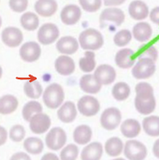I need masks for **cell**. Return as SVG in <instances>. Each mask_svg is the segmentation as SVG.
<instances>
[{"label": "cell", "mask_w": 159, "mask_h": 160, "mask_svg": "<svg viewBox=\"0 0 159 160\" xmlns=\"http://www.w3.org/2000/svg\"><path fill=\"white\" fill-rule=\"evenodd\" d=\"M10 8L15 12H22L28 7V0H9Z\"/></svg>", "instance_id": "41"}, {"label": "cell", "mask_w": 159, "mask_h": 160, "mask_svg": "<svg viewBox=\"0 0 159 160\" xmlns=\"http://www.w3.org/2000/svg\"><path fill=\"white\" fill-rule=\"evenodd\" d=\"M82 16V12L79 7L74 4L65 6L61 12V21L65 25H73L79 21Z\"/></svg>", "instance_id": "14"}, {"label": "cell", "mask_w": 159, "mask_h": 160, "mask_svg": "<svg viewBox=\"0 0 159 160\" xmlns=\"http://www.w3.org/2000/svg\"><path fill=\"white\" fill-rule=\"evenodd\" d=\"M148 150L142 142L136 140H130L124 145V155L129 160H145Z\"/></svg>", "instance_id": "4"}, {"label": "cell", "mask_w": 159, "mask_h": 160, "mask_svg": "<svg viewBox=\"0 0 159 160\" xmlns=\"http://www.w3.org/2000/svg\"><path fill=\"white\" fill-rule=\"evenodd\" d=\"M10 160H31V158L26 153L17 152L11 157Z\"/></svg>", "instance_id": "43"}, {"label": "cell", "mask_w": 159, "mask_h": 160, "mask_svg": "<svg viewBox=\"0 0 159 160\" xmlns=\"http://www.w3.org/2000/svg\"><path fill=\"white\" fill-rule=\"evenodd\" d=\"M55 69L61 75H70L75 70V63L71 57L66 55L60 56L55 61Z\"/></svg>", "instance_id": "17"}, {"label": "cell", "mask_w": 159, "mask_h": 160, "mask_svg": "<svg viewBox=\"0 0 159 160\" xmlns=\"http://www.w3.org/2000/svg\"><path fill=\"white\" fill-rule=\"evenodd\" d=\"M128 12L132 19L143 21L149 16V8L145 2L141 0H134L129 5Z\"/></svg>", "instance_id": "15"}, {"label": "cell", "mask_w": 159, "mask_h": 160, "mask_svg": "<svg viewBox=\"0 0 159 160\" xmlns=\"http://www.w3.org/2000/svg\"><path fill=\"white\" fill-rule=\"evenodd\" d=\"M113 160H125V159L122 158H114V159H113Z\"/></svg>", "instance_id": "49"}, {"label": "cell", "mask_w": 159, "mask_h": 160, "mask_svg": "<svg viewBox=\"0 0 159 160\" xmlns=\"http://www.w3.org/2000/svg\"><path fill=\"white\" fill-rule=\"evenodd\" d=\"M103 154V145L100 142H92L82 149L81 160H100Z\"/></svg>", "instance_id": "23"}, {"label": "cell", "mask_w": 159, "mask_h": 160, "mask_svg": "<svg viewBox=\"0 0 159 160\" xmlns=\"http://www.w3.org/2000/svg\"><path fill=\"white\" fill-rule=\"evenodd\" d=\"M78 42L83 50L96 51L101 48L104 45V38L100 31L89 28L80 34Z\"/></svg>", "instance_id": "2"}, {"label": "cell", "mask_w": 159, "mask_h": 160, "mask_svg": "<svg viewBox=\"0 0 159 160\" xmlns=\"http://www.w3.org/2000/svg\"><path fill=\"white\" fill-rule=\"evenodd\" d=\"M38 42L42 45H50L56 42L60 35V30L57 25L52 23H46L39 28L38 31Z\"/></svg>", "instance_id": "9"}, {"label": "cell", "mask_w": 159, "mask_h": 160, "mask_svg": "<svg viewBox=\"0 0 159 160\" xmlns=\"http://www.w3.org/2000/svg\"><path fill=\"white\" fill-rule=\"evenodd\" d=\"M134 58H138L139 59H150L152 61H157L158 58V52L157 48L154 46H147V47H141V48L139 50L138 54H135Z\"/></svg>", "instance_id": "36"}, {"label": "cell", "mask_w": 159, "mask_h": 160, "mask_svg": "<svg viewBox=\"0 0 159 160\" xmlns=\"http://www.w3.org/2000/svg\"><path fill=\"white\" fill-rule=\"evenodd\" d=\"M132 34L130 30H122L118 31L113 37V42L117 47H125L132 41Z\"/></svg>", "instance_id": "37"}, {"label": "cell", "mask_w": 159, "mask_h": 160, "mask_svg": "<svg viewBox=\"0 0 159 160\" xmlns=\"http://www.w3.org/2000/svg\"><path fill=\"white\" fill-rule=\"evenodd\" d=\"M78 147L74 144L66 145L61 152V160H76L78 156Z\"/></svg>", "instance_id": "38"}, {"label": "cell", "mask_w": 159, "mask_h": 160, "mask_svg": "<svg viewBox=\"0 0 159 160\" xmlns=\"http://www.w3.org/2000/svg\"><path fill=\"white\" fill-rule=\"evenodd\" d=\"M24 148L31 154H39L43 150V142L38 137H28L24 141Z\"/></svg>", "instance_id": "35"}, {"label": "cell", "mask_w": 159, "mask_h": 160, "mask_svg": "<svg viewBox=\"0 0 159 160\" xmlns=\"http://www.w3.org/2000/svg\"><path fill=\"white\" fill-rule=\"evenodd\" d=\"M149 18L153 23L159 25V7H156L152 9L149 13Z\"/></svg>", "instance_id": "42"}, {"label": "cell", "mask_w": 159, "mask_h": 160, "mask_svg": "<svg viewBox=\"0 0 159 160\" xmlns=\"http://www.w3.org/2000/svg\"><path fill=\"white\" fill-rule=\"evenodd\" d=\"M122 120L120 110L115 107L108 108L101 116V124L105 130H114L119 126Z\"/></svg>", "instance_id": "8"}, {"label": "cell", "mask_w": 159, "mask_h": 160, "mask_svg": "<svg viewBox=\"0 0 159 160\" xmlns=\"http://www.w3.org/2000/svg\"><path fill=\"white\" fill-rule=\"evenodd\" d=\"M58 4L56 0H38L34 4V9L42 17H50L57 12Z\"/></svg>", "instance_id": "19"}, {"label": "cell", "mask_w": 159, "mask_h": 160, "mask_svg": "<svg viewBox=\"0 0 159 160\" xmlns=\"http://www.w3.org/2000/svg\"><path fill=\"white\" fill-rule=\"evenodd\" d=\"M82 8L87 12H96L101 8V0H78Z\"/></svg>", "instance_id": "39"}, {"label": "cell", "mask_w": 159, "mask_h": 160, "mask_svg": "<svg viewBox=\"0 0 159 160\" xmlns=\"http://www.w3.org/2000/svg\"><path fill=\"white\" fill-rule=\"evenodd\" d=\"M7 139V132L3 127L0 126V146L4 145Z\"/></svg>", "instance_id": "44"}, {"label": "cell", "mask_w": 159, "mask_h": 160, "mask_svg": "<svg viewBox=\"0 0 159 160\" xmlns=\"http://www.w3.org/2000/svg\"><path fill=\"white\" fill-rule=\"evenodd\" d=\"M41 48L36 42H27L20 48V57L25 62H34L39 59L41 56Z\"/></svg>", "instance_id": "10"}, {"label": "cell", "mask_w": 159, "mask_h": 160, "mask_svg": "<svg viewBox=\"0 0 159 160\" xmlns=\"http://www.w3.org/2000/svg\"><path fill=\"white\" fill-rule=\"evenodd\" d=\"M153 30L149 23L147 22H139L136 24L132 30V35L135 39L138 42H146L152 37Z\"/></svg>", "instance_id": "24"}, {"label": "cell", "mask_w": 159, "mask_h": 160, "mask_svg": "<svg viewBox=\"0 0 159 160\" xmlns=\"http://www.w3.org/2000/svg\"><path fill=\"white\" fill-rule=\"evenodd\" d=\"M97 65L96 55L92 51H87L85 55L79 60V67L84 73H91Z\"/></svg>", "instance_id": "34"}, {"label": "cell", "mask_w": 159, "mask_h": 160, "mask_svg": "<svg viewBox=\"0 0 159 160\" xmlns=\"http://www.w3.org/2000/svg\"><path fill=\"white\" fill-rule=\"evenodd\" d=\"M78 42L72 36H64L57 41L56 48L61 54L72 55L78 50Z\"/></svg>", "instance_id": "16"}, {"label": "cell", "mask_w": 159, "mask_h": 160, "mask_svg": "<svg viewBox=\"0 0 159 160\" xmlns=\"http://www.w3.org/2000/svg\"><path fill=\"white\" fill-rule=\"evenodd\" d=\"M2 41L9 48H17L23 41V34L18 28H5L2 32Z\"/></svg>", "instance_id": "11"}, {"label": "cell", "mask_w": 159, "mask_h": 160, "mask_svg": "<svg viewBox=\"0 0 159 160\" xmlns=\"http://www.w3.org/2000/svg\"><path fill=\"white\" fill-rule=\"evenodd\" d=\"M131 94V88L127 82H117L112 89V95L117 101H123L129 97Z\"/></svg>", "instance_id": "33"}, {"label": "cell", "mask_w": 159, "mask_h": 160, "mask_svg": "<svg viewBox=\"0 0 159 160\" xmlns=\"http://www.w3.org/2000/svg\"><path fill=\"white\" fill-rule=\"evenodd\" d=\"M125 21V14L121 9L109 8L103 10L100 16V21H111L116 25H121Z\"/></svg>", "instance_id": "22"}, {"label": "cell", "mask_w": 159, "mask_h": 160, "mask_svg": "<svg viewBox=\"0 0 159 160\" xmlns=\"http://www.w3.org/2000/svg\"><path fill=\"white\" fill-rule=\"evenodd\" d=\"M153 153L155 157L159 159V139H157L153 144Z\"/></svg>", "instance_id": "47"}, {"label": "cell", "mask_w": 159, "mask_h": 160, "mask_svg": "<svg viewBox=\"0 0 159 160\" xmlns=\"http://www.w3.org/2000/svg\"><path fill=\"white\" fill-rule=\"evenodd\" d=\"M21 25L25 30L28 31H34L38 28L39 19L35 13L28 12L21 16Z\"/></svg>", "instance_id": "31"}, {"label": "cell", "mask_w": 159, "mask_h": 160, "mask_svg": "<svg viewBox=\"0 0 159 160\" xmlns=\"http://www.w3.org/2000/svg\"><path fill=\"white\" fill-rule=\"evenodd\" d=\"M24 92L26 97L31 99H38L42 94V88L37 80H30L25 82Z\"/></svg>", "instance_id": "30"}, {"label": "cell", "mask_w": 159, "mask_h": 160, "mask_svg": "<svg viewBox=\"0 0 159 160\" xmlns=\"http://www.w3.org/2000/svg\"><path fill=\"white\" fill-rule=\"evenodd\" d=\"M9 137L12 141L15 142H20L25 138V130L23 126L21 125H15L10 130Z\"/></svg>", "instance_id": "40"}, {"label": "cell", "mask_w": 159, "mask_h": 160, "mask_svg": "<svg viewBox=\"0 0 159 160\" xmlns=\"http://www.w3.org/2000/svg\"><path fill=\"white\" fill-rule=\"evenodd\" d=\"M94 75L101 85H109L115 80L116 71L111 65L103 64L96 69Z\"/></svg>", "instance_id": "13"}, {"label": "cell", "mask_w": 159, "mask_h": 160, "mask_svg": "<svg viewBox=\"0 0 159 160\" xmlns=\"http://www.w3.org/2000/svg\"><path fill=\"white\" fill-rule=\"evenodd\" d=\"M126 0H104V4L107 7L119 6L125 2Z\"/></svg>", "instance_id": "45"}, {"label": "cell", "mask_w": 159, "mask_h": 160, "mask_svg": "<svg viewBox=\"0 0 159 160\" xmlns=\"http://www.w3.org/2000/svg\"><path fill=\"white\" fill-rule=\"evenodd\" d=\"M18 100L12 95H5L0 97V114H10L18 107Z\"/></svg>", "instance_id": "27"}, {"label": "cell", "mask_w": 159, "mask_h": 160, "mask_svg": "<svg viewBox=\"0 0 159 160\" xmlns=\"http://www.w3.org/2000/svg\"><path fill=\"white\" fill-rule=\"evenodd\" d=\"M79 86L84 92L97 94L101 91L102 85L97 81L94 74H84L80 78Z\"/></svg>", "instance_id": "21"}, {"label": "cell", "mask_w": 159, "mask_h": 160, "mask_svg": "<svg viewBox=\"0 0 159 160\" xmlns=\"http://www.w3.org/2000/svg\"><path fill=\"white\" fill-rule=\"evenodd\" d=\"M135 107L141 114L148 115L153 113L156 108V99L153 87L145 82H139L136 86Z\"/></svg>", "instance_id": "1"}, {"label": "cell", "mask_w": 159, "mask_h": 160, "mask_svg": "<svg viewBox=\"0 0 159 160\" xmlns=\"http://www.w3.org/2000/svg\"><path fill=\"white\" fill-rule=\"evenodd\" d=\"M65 100V92L58 83H52L47 87L42 93V101L47 107L55 110L61 106Z\"/></svg>", "instance_id": "3"}, {"label": "cell", "mask_w": 159, "mask_h": 160, "mask_svg": "<svg viewBox=\"0 0 159 160\" xmlns=\"http://www.w3.org/2000/svg\"><path fill=\"white\" fill-rule=\"evenodd\" d=\"M143 128L147 135L150 137H159V116H148L144 118Z\"/></svg>", "instance_id": "28"}, {"label": "cell", "mask_w": 159, "mask_h": 160, "mask_svg": "<svg viewBox=\"0 0 159 160\" xmlns=\"http://www.w3.org/2000/svg\"><path fill=\"white\" fill-rule=\"evenodd\" d=\"M77 110L82 115L92 117L98 114L101 110V105L98 100L92 96H83L77 104Z\"/></svg>", "instance_id": "7"}, {"label": "cell", "mask_w": 159, "mask_h": 160, "mask_svg": "<svg viewBox=\"0 0 159 160\" xmlns=\"http://www.w3.org/2000/svg\"><path fill=\"white\" fill-rule=\"evenodd\" d=\"M140 131H141V126L140 122L133 118L125 120L121 125L122 134L129 139H132L137 137L140 133Z\"/></svg>", "instance_id": "25"}, {"label": "cell", "mask_w": 159, "mask_h": 160, "mask_svg": "<svg viewBox=\"0 0 159 160\" xmlns=\"http://www.w3.org/2000/svg\"><path fill=\"white\" fill-rule=\"evenodd\" d=\"M124 145L120 138L116 137H111L107 140L105 145V150L108 155L111 157H117L122 154Z\"/></svg>", "instance_id": "29"}, {"label": "cell", "mask_w": 159, "mask_h": 160, "mask_svg": "<svg viewBox=\"0 0 159 160\" xmlns=\"http://www.w3.org/2000/svg\"><path fill=\"white\" fill-rule=\"evenodd\" d=\"M42 113V105L36 101H29L24 105L22 110V116L24 119L27 122H29L35 114Z\"/></svg>", "instance_id": "32"}, {"label": "cell", "mask_w": 159, "mask_h": 160, "mask_svg": "<svg viewBox=\"0 0 159 160\" xmlns=\"http://www.w3.org/2000/svg\"><path fill=\"white\" fill-rule=\"evenodd\" d=\"M41 160H60L58 156L53 153H47L42 157Z\"/></svg>", "instance_id": "46"}, {"label": "cell", "mask_w": 159, "mask_h": 160, "mask_svg": "<svg viewBox=\"0 0 159 160\" xmlns=\"http://www.w3.org/2000/svg\"><path fill=\"white\" fill-rule=\"evenodd\" d=\"M47 147L52 150H59L64 147L67 141V135L61 128H53L46 136Z\"/></svg>", "instance_id": "6"}, {"label": "cell", "mask_w": 159, "mask_h": 160, "mask_svg": "<svg viewBox=\"0 0 159 160\" xmlns=\"http://www.w3.org/2000/svg\"><path fill=\"white\" fill-rule=\"evenodd\" d=\"M51 118L47 114L40 113L37 114L29 121V128L35 134L46 132L51 127Z\"/></svg>", "instance_id": "12"}, {"label": "cell", "mask_w": 159, "mask_h": 160, "mask_svg": "<svg viewBox=\"0 0 159 160\" xmlns=\"http://www.w3.org/2000/svg\"><path fill=\"white\" fill-rule=\"evenodd\" d=\"M156 71V65L150 59H139L137 63L132 68V74L136 79H146L154 74Z\"/></svg>", "instance_id": "5"}, {"label": "cell", "mask_w": 159, "mask_h": 160, "mask_svg": "<svg viewBox=\"0 0 159 160\" xmlns=\"http://www.w3.org/2000/svg\"><path fill=\"white\" fill-rule=\"evenodd\" d=\"M73 141L77 145H84L88 144L92 140V131L87 125H80L77 126L73 131Z\"/></svg>", "instance_id": "26"}, {"label": "cell", "mask_w": 159, "mask_h": 160, "mask_svg": "<svg viewBox=\"0 0 159 160\" xmlns=\"http://www.w3.org/2000/svg\"><path fill=\"white\" fill-rule=\"evenodd\" d=\"M77 108L75 104L72 101H66L61 105L57 111V117L61 122L69 123L74 121L77 117Z\"/></svg>", "instance_id": "18"}, {"label": "cell", "mask_w": 159, "mask_h": 160, "mask_svg": "<svg viewBox=\"0 0 159 160\" xmlns=\"http://www.w3.org/2000/svg\"><path fill=\"white\" fill-rule=\"evenodd\" d=\"M2 67L0 66V78H2Z\"/></svg>", "instance_id": "48"}, {"label": "cell", "mask_w": 159, "mask_h": 160, "mask_svg": "<svg viewBox=\"0 0 159 160\" xmlns=\"http://www.w3.org/2000/svg\"><path fill=\"white\" fill-rule=\"evenodd\" d=\"M135 52L130 48H123L118 51L115 56V63L121 69H129L135 63Z\"/></svg>", "instance_id": "20"}, {"label": "cell", "mask_w": 159, "mask_h": 160, "mask_svg": "<svg viewBox=\"0 0 159 160\" xmlns=\"http://www.w3.org/2000/svg\"><path fill=\"white\" fill-rule=\"evenodd\" d=\"M2 26V18H1V17H0V27Z\"/></svg>", "instance_id": "50"}]
</instances>
